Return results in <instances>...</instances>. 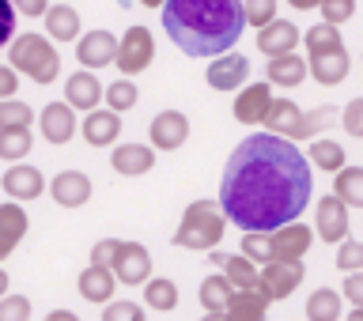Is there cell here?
Here are the masks:
<instances>
[{
    "instance_id": "1",
    "label": "cell",
    "mask_w": 363,
    "mask_h": 321,
    "mask_svg": "<svg viewBox=\"0 0 363 321\" xmlns=\"http://www.w3.org/2000/svg\"><path fill=\"white\" fill-rule=\"evenodd\" d=\"M314 193V167L284 136L254 133L231 152L220 181V208L238 231H277L299 220Z\"/></svg>"
},
{
    "instance_id": "2",
    "label": "cell",
    "mask_w": 363,
    "mask_h": 321,
    "mask_svg": "<svg viewBox=\"0 0 363 321\" xmlns=\"http://www.w3.org/2000/svg\"><path fill=\"white\" fill-rule=\"evenodd\" d=\"M242 0H167L163 30L189 57H223L242 38Z\"/></svg>"
},
{
    "instance_id": "3",
    "label": "cell",
    "mask_w": 363,
    "mask_h": 321,
    "mask_svg": "<svg viewBox=\"0 0 363 321\" xmlns=\"http://www.w3.org/2000/svg\"><path fill=\"white\" fill-rule=\"evenodd\" d=\"M340 121L337 106H318V110H299L291 98H272V106L265 113V129L272 136H284V140H318L329 125Z\"/></svg>"
},
{
    "instance_id": "4",
    "label": "cell",
    "mask_w": 363,
    "mask_h": 321,
    "mask_svg": "<svg viewBox=\"0 0 363 321\" xmlns=\"http://www.w3.org/2000/svg\"><path fill=\"white\" fill-rule=\"evenodd\" d=\"M8 64L19 76H30L34 84H53L61 72V57H57V42L45 38L42 30H23L8 45Z\"/></svg>"
},
{
    "instance_id": "5",
    "label": "cell",
    "mask_w": 363,
    "mask_h": 321,
    "mask_svg": "<svg viewBox=\"0 0 363 321\" xmlns=\"http://www.w3.org/2000/svg\"><path fill=\"white\" fill-rule=\"evenodd\" d=\"M223 231H227V215L220 204L193 201L186 208V215H182L178 231H174V246L208 254V249H216V242H223Z\"/></svg>"
},
{
    "instance_id": "6",
    "label": "cell",
    "mask_w": 363,
    "mask_h": 321,
    "mask_svg": "<svg viewBox=\"0 0 363 321\" xmlns=\"http://www.w3.org/2000/svg\"><path fill=\"white\" fill-rule=\"evenodd\" d=\"M152 61H155V42H152V30L147 27H129L121 34V42H118V57H113V64H118V72L121 76H140V72H147L152 68Z\"/></svg>"
},
{
    "instance_id": "7",
    "label": "cell",
    "mask_w": 363,
    "mask_h": 321,
    "mask_svg": "<svg viewBox=\"0 0 363 321\" xmlns=\"http://www.w3.org/2000/svg\"><path fill=\"white\" fill-rule=\"evenodd\" d=\"M303 276H306L303 261H269V265H261L257 291L265 295L269 303H280V299H288V295L299 288Z\"/></svg>"
},
{
    "instance_id": "8",
    "label": "cell",
    "mask_w": 363,
    "mask_h": 321,
    "mask_svg": "<svg viewBox=\"0 0 363 321\" xmlns=\"http://www.w3.org/2000/svg\"><path fill=\"white\" fill-rule=\"evenodd\" d=\"M348 204L337 197V193H329V197H322L318 201V208H314V235L322 238V242H329V246H340L348 238Z\"/></svg>"
},
{
    "instance_id": "9",
    "label": "cell",
    "mask_w": 363,
    "mask_h": 321,
    "mask_svg": "<svg viewBox=\"0 0 363 321\" xmlns=\"http://www.w3.org/2000/svg\"><path fill=\"white\" fill-rule=\"evenodd\" d=\"M272 238V261H303L306 249L314 246V227H306L303 220H291L277 227V231H269Z\"/></svg>"
},
{
    "instance_id": "10",
    "label": "cell",
    "mask_w": 363,
    "mask_h": 321,
    "mask_svg": "<svg viewBox=\"0 0 363 321\" xmlns=\"http://www.w3.org/2000/svg\"><path fill=\"white\" fill-rule=\"evenodd\" d=\"M113 57H118V38H113L110 30H87L76 38V61L79 68H91V72H99V68L113 64Z\"/></svg>"
},
{
    "instance_id": "11",
    "label": "cell",
    "mask_w": 363,
    "mask_h": 321,
    "mask_svg": "<svg viewBox=\"0 0 363 321\" xmlns=\"http://www.w3.org/2000/svg\"><path fill=\"white\" fill-rule=\"evenodd\" d=\"M250 76V61L246 53H223V57H212L208 68H204V79H208L212 91H238Z\"/></svg>"
},
{
    "instance_id": "12",
    "label": "cell",
    "mask_w": 363,
    "mask_h": 321,
    "mask_svg": "<svg viewBox=\"0 0 363 321\" xmlns=\"http://www.w3.org/2000/svg\"><path fill=\"white\" fill-rule=\"evenodd\" d=\"M113 276H118L125 288H140L152 276V254L140 242H121L118 261H113Z\"/></svg>"
},
{
    "instance_id": "13",
    "label": "cell",
    "mask_w": 363,
    "mask_h": 321,
    "mask_svg": "<svg viewBox=\"0 0 363 321\" xmlns=\"http://www.w3.org/2000/svg\"><path fill=\"white\" fill-rule=\"evenodd\" d=\"M147 136H152V147H159V152H174L189 136V118L182 110H163L147 125Z\"/></svg>"
},
{
    "instance_id": "14",
    "label": "cell",
    "mask_w": 363,
    "mask_h": 321,
    "mask_svg": "<svg viewBox=\"0 0 363 321\" xmlns=\"http://www.w3.org/2000/svg\"><path fill=\"white\" fill-rule=\"evenodd\" d=\"M0 186H4V193L11 201H38L42 193H45V178H42V170L38 167H30V163H11L4 170V178H0Z\"/></svg>"
},
{
    "instance_id": "15",
    "label": "cell",
    "mask_w": 363,
    "mask_h": 321,
    "mask_svg": "<svg viewBox=\"0 0 363 321\" xmlns=\"http://www.w3.org/2000/svg\"><path fill=\"white\" fill-rule=\"evenodd\" d=\"M102 95H106V87L99 84V76L91 72V68H79V72H72L65 79V102L72 110H84V113L99 110Z\"/></svg>"
},
{
    "instance_id": "16",
    "label": "cell",
    "mask_w": 363,
    "mask_h": 321,
    "mask_svg": "<svg viewBox=\"0 0 363 321\" xmlns=\"http://www.w3.org/2000/svg\"><path fill=\"white\" fill-rule=\"evenodd\" d=\"M208 257H212L216 269H223V276L235 291H257L261 265H254L246 254H216V249H208Z\"/></svg>"
},
{
    "instance_id": "17",
    "label": "cell",
    "mask_w": 363,
    "mask_h": 321,
    "mask_svg": "<svg viewBox=\"0 0 363 321\" xmlns=\"http://www.w3.org/2000/svg\"><path fill=\"white\" fill-rule=\"evenodd\" d=\"M303 42L299 27L291 19H272L257 30V50L265 57H284V53H295V45Z\"/></svg>"
},
{
    "instance_id": "18",
    "label": "cell",
    "mask_w": 363,
    "mask_h": 321,
    "mask_svg": "<svg viewBox=\"0 0 363 321\" xmlns=\"http://www.w3.org/2000/svg\"><path fill=\"white\" fill-rule=\"evenodd\" d=\"M269 106H272V87L269 84H246L235 95L231 113H235V121H242V125H261Z\"/></svg>"
},
{
    "instance_id": "19",
    "label": "cell",
    "mask_w": 363,
    "mask_h": 321,
    "mask_svg": "<svg viewBox=\"0 0 363 321\" xmlns=\"http://www.w3.org/2000/svg\"><path fill=\"white\" fill-rule=\"evenodd\" d=\"M50 197L61 204V208H84L91 201V178L84 170H61L50 181Z\"/></svg>"
},
{
    "instance_id": "20",
    "label": "cell",
    "mask_w": 363,
    "mask_h": 321,
    "mask_svg": "<svg viewBox=\"0 0 363 321\" xmlns=\"http://www.w3.org/2000/svg\"><path fill=\"white\" fill-rule=\"evenodd\" d=\"M38 125H42V136L50 144H68L79 129L76 121V110L68 106V102H50L42 113H38Z\"/></svg>"
},
{
    "instance_id": "21",
    "label": "cell",
    "mask_w": 363,
    "mask_h": 321,
    "mask_svg": "<svg viewBox=\"0 0 363 321\" xmlns=\"http://www.w3.org/2000/svg\"><path fill=\"white\" fill-rule=\"evenodd\" d=\"M79 133L91 147H113L121 133V113L113 110H91L84 121H79Z\"/></svg>"
},
{
    "instance_id": "22",
    "label": "cell",
    "mask_w": 363,
    "mask_h": 321,
    "mask_svg": "<svg viewBox=\"0 0 363 321\" xmlns=\"http://www.w3.org/2000/svg\"><path fill=\"white\" fill-rule=\"evenodd\" d=\"M110 167L125 178H140L155 167V152L147 144H113L110 152Z\"/></svg>"
},
{
    "instance_id": "23",
    "label": "cell",
    "mask_w": 363,
    "mask_h": 321,
    "mask_svg": "<svg viewBox=\"0 0 363 321\" xmlns=\"http://www.w3.org/2000/svg\"><path fill=\"white\" fill-rule=\"evenodd\" d=\"M27 212H23V204L19 201H8V204H0V261L16 254V246L23 242V235H27Z\"/></svg>"
},
{
    "instance_id": "24",
    "label": "cell",
    "mask_w": 363,
    "mask_h": 321,
    "mask_svg": "<svg viewBox=\"0 0 363 321\" xmlns=\"http://www.w3.org/2000/svg\"><path fill=\"white\" fill-rule=\"evenodd\" d=\"M306 68H311L314 84L337 87V84H345V79H348L352 61H348V50H337V53H325V57H306Z\"/></svg>"
},
{
    "instance_id": "25",
    "label": "cell",
    "mask_w": 363,
    "mask_h": 321,
    "mask_svg": "<svg viewBox=\"0 0 363 321\" xmlns=\"http://www.w3.org/2000/svg\"><path fill=\"white\" fill-rule=\"evenodd\" d=\"M45 38H53V42H76L79 38V11L72 4H50V11H45Z\"/></svg>"
},
{
    "instance_id": "26",
    "label": "cell",
    "mask_w": 363,
    "mask_h": 321,
    "mask_svg": "<svg viewBox=\"0 0 363 321\" xmlns=\"http://www.w3.org/2000/svg\"><path fill=\"white\" fill-rule=\"evenodd\" d=\"M76 288H79V295H84L87 303H110L113 299V288H118V276H113V269L87 265L84 272H79Z\"/></svg>"
},
{
    "instance_id": "27",
    "label": "cell",
    "mask_w": 363,
    "mask_h": 321,
    "mask_svg": "<svg viewBox=\"0 0 363 321\" xmlns=\"http://www.w3.org/2000/svg\"><path fill=\"white\" fill-rule=\"evenodd\" d=\"M311 76V68H306V61L299 53H284V57H269V79L284 91L299 87L303 79Z\"/></svg>"
},
{
    "instance_id": "28",
    "label": "cell",
    "mask_w": 363,
    "mask_h": 321,
    "mask_svg": "<svg viewBox=\"0 0 363 321\" xmlns=\"http://www.w3.org/2000/svg\"><path fill=\"white\" fill-rule=\"evenodd\" d=\"M345 317V295L333 288H318L306 299V321H340Z\"/></svg>"
},
{
    "instance_id": "29",
    "label": "cell",
    "mask_w": 363,
    "mask_h": 321,
    "mask_svg": "<svg viewBox=\"0 0 363 321\" xmlns=\"http://www.w3.org/2000/svg\"><path fill=\"white\" fill-rule=\"evenodd\" d=\"M223 314H227V321H265L269 299L261 291H235Z\"/></svg>"
},
{
    "instance_id": "30",
    "label": "cell",
    "mask_w": 363,
    "mask_h": 321,
    "mask_svg": "<svg viewBox=\"0 0 363 321\" xmlns=\"http://www.w3.org/2000/svg\"><path fill=\"white\" fill-rule=\"evenodd\" d=\"M231 295H235V288L227 283L223 272H216V276H204V280H201L197 299H201V306H204V314H223L227 303H231Z\"/></svg>"
},
{
    "instance_id": "31",
    "label": "cell",
    "mask_w": 363,
    "mask_h": 321,
    "mask_svg": "<svg viewBox=\"0 0 363 321\" xmlns=\"http://www.w3.org/2000/svg\"><path fill=\"white\" fill-rule=\"evenodd\" d=\"M303 45H306V57H325V53L345 50V38H340L333 23H318V27L303 30Z\"/></svg>"
},
{
    "instance_id": "32",
    "label": "cell",
    "mask_w": 363,
    "mask_h": 321,
    "mask_svg": "<svg viewBox=\"0 0 363 321\" xmlns=\"http://www.w3.org/2000/svg\"><path fill=\"white\" fill-rule=\"evenodd\" d=\"M144 303L159 314H170L178 306V283L167 280V276H152L144 283Z\"/></svg>"
},
{
    "instance_id": "33",
    "label": "cell",
    "mask_w": 363,
    "mask_h": 321,
    "mask_svg": "<svg viewBox=\"0 0 363 321\" xmlns=\"http://www.w3.org/2000/svg\"><path fill=\"white\" fill-rule=\"evenodd\" d=\"M306 159H311V167L318 170H329V174H337V170H345V147H340L337 140H311V152H306Z\"/></svg>"
},
{
    "instance_id": "34",
    "label": "cell",
    "mask_w": 363,
    "mask_h": 321,
    "mask_svg": "<svg viewBox=\"0 0 363 321\" xmlns=\"http://www.w3.org/2000/svg\"><path fill=\"white\" fill-rule=\"evenodd\" d=\"M333 193L348 204V208H363V167H345V170H337Z\"/></svg>"
},
{
    "instance_id": "35",
    "label": "cell",
    "mask_w": 363,
    "mask_h": 321,
    "mask_svg": "<svg viewBox=\"0 0 363 321\" xmlns=\"http://www.w3.org/2000/svg\"><path fill=\"white\" fill-rule=\"evenodd\" d=\"M102 102H106V110H113V113H129L136 102H140V91H136V84H133L129 76H118V79L106 87Z\"/></svg>"
},
{
    "instance_id": "36",
    "label": "cell",
    "mask_w": 363,
    "mask_h": 321,
    "mask_svg": "<svg viewBox=\"0 0 363 321\" xmlns=\"http://www.w3.org/2000/svg\"><path fill=\"white\" fill-rule=\"evenodd\" d=\"M34 147V136L30 129H0V159L8 163H23Z\"/></svg>"
},
{
    "instance_id": "37",
    "label": "cell",
    "mask_w": 363,
    "mask_h": 321,
    "mask_svg": "<svg viewBox=\"0 0 363 321\" xmlns=\"http://www.w3.org/2000/svg\"><path fill=\"white\" fill-rule=\"evenodd\" d=\"M34 110L19 98H0V129H30Z\"/></svg>"
},
{
    "instance_id": "38",
    "label": "cell",
    "mask_w": 363,
    "mask_h": 321,
    "mask_svg": "<svg viewBox=\"0 0 363 321\" xmlns=\"http://www.w3.org/2000/svg\"><path fill=\"white\" fill-rule=\"evenodd\" d=\"M242 254L254 261V265H269V261H272V238H269V231H246Z\"/></svg>"
},
{
    "instance_id": "39",
    "label": "cell",
    "mask_w": 363,
    "mask_h": 321,
    "mask_svg": "<svg viewBox=\"0 0 363 321\" xmlns=\"http://www.w3.org/2000/svg\"><path fill=\"white\" fill-rule=\"evenodd\" d=\"M277 4L280 0H242V11H246V27L261 30L265 23L277 19Z\"/></svg>"
},
{
    "instance_id": "40",
    "label": "cell",
    "mask_w": 363,
    "mask_h": 321,
    "mask_svg": "<svg viewBox=\"0 0 363 321\" xmlns=\"http://www.w3.org/2000/svg\"><path fill=\"white\" fill-rule=\"evenodd\" d=\"M318 11H322V23L345 27V23L356 16V0H322V4H318Z\"/></svg>"
},
{
    "instance_id": "41",
    "label": "cell",
    "mask_w": 363,
    "mask_h": 321,
    "mask_svg": "<svg viewBox=\"0 0 363 321\" xmlns=\"http://www.w3.org/2000/svg\"><path fill=\"white\" fill-rule=\"evenodd\" d=\"M337 269L345 272H363V242H352V238H345V242L337 246Z\"/></svg>"
},
{
    "instance_id": "42",
    "label": "cell",
    "mask_w": 363,
    "mask_h": 321,
    "mask_svg": "<svg viewBox=\"0 0 363 321\" xmlns=\"http://www.w3.org/2000/svg\"><path fill=\"white\" fill-rule=\"evenodd\" d=\"M102 321H144V306L140 303H129V299H121V303H106L102 306Z\"/></svg>"
},
{
    "instance_id": "43",
    "label": "cell",
    "mask_w": 363,
    "mask_h": 321,
    "mask_svg": "<svg viewBox=\"0 0 363 321\" xmlns=\"http://www.w3.org/2000/svg\"><path fill=\"white\" fill-rule=\"evenodd\" d=\"M0 321H30V299L27 295H4V299H0Z\"/></svg>"
},
{
    "instance_id": "44",
    "label": "cell",
    "mask_w": 363,
    "mask_h": 321,
    "mask_svg": "<svg viewBox=\"0 0 363 321\" xmlns=\"http://www.w3.org/2000/svg\"><path fill=\"white\" fill-rule=\"evenodd\" d=\"M340 125H345L348 136H356V140H363V95L352 98L345 110H340Z\"/></svg>"
},
{
    "instance_id": "45",
    "label": "cell",
    "mask_w": 363,
    "mask_h": 321,
    "mask_svg": "<svg viewBox=\"0 0 363 321\" xmlns=\"http://www.w3.org/2000/svg\"><path fill=\"white\" fill-rule=\"evenodd\" d=\"M118 249H121L118 238H102V242H95V249H91V265L113 269V261H118Z\"/></svg>"
},
{
    "instance_id": "46",
    "label": "cell",
    "mask_w": 363,
    "mask_h": 321,
    "mask_svg": "<svg viewBox=\"0 0 363 321\" xmlns=\"http://www.w3.org/2000/svg\"><path fill=\"white\" fill-rule=\"evenodd\" d=\"M16 4L11 0H0V45H11V38H16Z\"/></svg>"
},
{
    "instance_id": "47",
    "label": "cell",
    "mask_w": 363,
    "mask_h": 321,
    "mask_svg": "<svg viewBox=\"0 0 363 321\" xmlns=\"http://www.w3.org/2000/svg\"><path fill=\"white\" fill-rule=\"evenodd\" d=\"M340 295H345V303H352V306H359V310H363V272H348Z\"/></svg>"
},
{
    "instance_id": "48",
    "label": "cell",
    "mask_w": 363,
    "mask_h": 321,
    "mask_svg": "<svg viewBox=\"0 0 363 321\" xmlns=\"http://www.w3.org/2000/svg\"><path fill=\"white\" fill-rule=\"evenodd\" d=\"M19 91V72L11 64H0V98H16Z\"/></svg>"
},
{
    "instance_id": "49",
    "label": "cell",
    "mask_w": 363,
    "mask_h": 321,
    "mask_svg": "<svg viewBox=\"0 0 363 321\" xmlns=\"http://www.w3.org/2000/svg\"><path fill=\"white\" fill-rule=\"evenodd\" d=\"M11 4L27 19H45V11H50V0H11Z\"/></svg>"
},
{
    "instance_id": "50",
    "label": "cell",
    "mask_w": 363,
    "mask_h": 321,
    "mask_svg": "<svg viewBox=\"0 0 363 321\" xmlns=\"http://www.w3.org/2000/svg\"><path fill=\"white\" fill-rule=\"evenodd\" d=\"M121 8H129V4H144V8H163L167 0H118Z\"/></svg>"
},
{
    "instance_id": "51",
    "label": "cell",
    "mask_w": 363,
    "mask_h": 321,
    "mask_svg": "<svg viewBox=\"0 0 363 321\" xmlns=\"http://www.w3.org/2000/svg\"><path fill=\"white\" fill-rule=\"evenodd\" d=\"M45 321H79L72 310H53V314H45Z\"/></svg>"
},
{
    "instance_id": "52",
    "label": "cell",
    "mask_w": 363,
    "mask_h": 321,
    "mask_svg": "<svg viewBox=\"0 0 363 321\" xmlns=\"http://www.w3.org/2000/svg\"><path fill=\"white\" fill-rule=\"evenodd\" d=\"M288 4L295 8V11H311V8H318L322 0H288Z\"/></svg>"
},
{
    "instance_id": "53",
    "label": "cell",
    "mask_w": 363,
    "mask_h": 321,
    "mask_svg": "<svg viewBox=\"0 0 363 321\" xmlns=\"http://www.w3.org/2000/svg\"><path fill=\"white\" fill-rule=\"evenodd\" d=\"M8 295V272H0V299Z\"/></svg>"
},
{
    "instance_id": "54",
    "label": "cell",
    "mask_w": 363,
    "mask_h": 321,
    "mask_svg": "<svg viewBox=\"0 0 363 321\" xmlns=\"http://www.w3.org/2000/svg\"><path fill=\"white\" fill-rule=\"evenodd\" d=\"M345 321H363V310H359V306H352V314H348Z\"/></svg>"
},
{
    "instance_id": "55",
    "label": "cell",
    "mask_w": 363,
    "mask_h": 321,
    "mask_svg": "<svg viewBox=\"0 0 363 321\" xmlns=\"http://www.w3.org/2000/svg\"><path fill=\"white\" fill-rule=\"evenodd\" d=\"M201 321H227V314H204Z\"/></svg>"
}]
</instances>
